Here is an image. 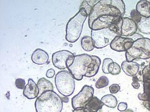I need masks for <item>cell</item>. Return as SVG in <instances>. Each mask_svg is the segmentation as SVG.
<instances>
[{"mask_svg": "<svg viewBox=\"0 0 150 112\" xmlns=\"http://www.w3.org/2000/svg\"><path fill=\"white\" fill-rule=\"evenodd\" d=\"M142 74L143 76L144 77H148L150 78V68L149 65H146V66H145L143 68L142 71Z\"/></svg>", "mask_w": 150, "mask_h": 112, "instance_id": "obj_33", "label": "cell"}, {"mask_svg": "<svg viewBox=\"0 0 150 112\" xmlns=\"http://www.w3.org/2000/svg\"><path fill=\"white\" fill-rule=\"evenodd\" d=\"M35 106L36 112H61L63 101L54 91H47L37 98Z\"/></svg>", "mask_w": 150, "mask_h": 112, "instance_id": "obj_2", "label": "cell"}, {"mask_svg": "<svg viewBox=\"0 0 150 112\" xmlns=\"http://www.w3.org/2000/svg\"><path fill=\"white\" fill-rule=\"evenodd\" d=\"M131 37H131V38L133 39L134 40V41H136V40H137V39H139L140 38H143V37H144L142 35H141L138 33H135L133 36H132Z\"/></svg>", "mask_w": 150, "mask_h": 112, "instance_id": "obj_35", "label": "cell"}, {"mask_svg": "<svg viewBox=\"0 0 150 112\" xmlns=\"http://www.w3.org/2000/svg\"><path fill=\"white\" fill-rule=\"evenodd\" d=\"M88 17L85 9H79L76 15L70 19L67 23L66 27V40L70 43H74L79 39L83 31V24Z\"/></svg>", "mask_w": 150, "mask_h": 112, "instance_id": "obj_3", "label": "cell"}, {"mask_svg": "<svg viewBox=\"0 0 150 112\" xmlns=\"http://www.w3.org/2000/svg\"><path fill=\"white\" fill-rule=\"evenodd\" d=\"M104 104L98 97L93 96L86 104L84 105L83 109L86 112H98L101 109Z\"/></svg>", "mask_w": 150, "mask_h": 112, "instance_id": "obj_15", "label": "cell"}, {"mask_svg": "<svg viewBox=\"0 0 150 112\" xmlns=\"http://www.w3.org/2000/svg\"><path fill=\"white\" fill-rule=\"evenodd\" d=\"M123 16L118 8L107 0H101L93 6L88 16V26L91 30L108 28L120 22Z\"/></svg>", "mask_w": 150, "mask_h": 112, "instance_id": "obj_1", "label": "cell"}, {"mask_svg": "<svg viewBox=\"0 0 150 112\" xmlns=\"http://www.w3.org/2000/svg\"><path fill=\"white\" fill-rule=\"evenodd\" d=\"M108 84L109 79L108 78V77L106 76H101L98 78V80L96 81L95 86L96 88L100 89V88L106 87V86L108 85Z\"/></svg>", "mask_w": 150, "mask_h": 112, "instance_id": "obj_24", "label": "cell"}, {"mask_svg": "<svg viewBox=\"0 0 150 112\" xmlns=\"http://www.w3.org/2000/svg\"><path fill=\"white\" fill-rule=\"evenodd\" d=\"M125 56L128 62H133L135 59H149L150 39L143 37L134 41L132 47L126 52Z\"/></svg>", "mask_w": 150, "mask_h": 112, "instance_id": "obj_4", "label": "cell"}, {"mask_svg": "<svg viewBox=\"0 0 150 112\" xmlns=\"http://www.w3.org/2000/svg\"><path fill=\"white\" fill-rule=\"evenodd\" d=\"M133 82H132V86L135 89H138L140 87V84H139V80L138 78V77L134 76L133 77Z\"/></svg>", "mask_w": 150, "mask_h": 112, "instance_id": "obj_31", "label": "cell"}, {"mask_svg": "<svg viewBox=\"0 0 150 112\" xmlns=\"http://www.w3.org/2000/svg\"><path fill=\"white\" fill-rule=\"evenodd\" d=\"M81 46L83 49L87 52H90L95 48L92 37L90 36H84L83 37L81 40Z\"/></svg>", "mask_w": 150, "mask_h": 112, "instance_id": "obj_21", "label": "cell"}, {"mask_svg": "<svg viewBox=\"0 0 150 112\" xmlns=\"http://www.w3.org/2000/svg\"><path fill=\"white\" fill-rule=\"evenodd\" d=\"M121 70V67H120V65L118 63L113 62L111 64L108 69V71L110 74L116 76V75H118L119 74H120Z\"/></svg>", "mask_w": 150, "mask_h": 112, "instance_id": "obj_25", "label": "cell"}, {"mask_svg": "<svg viewBox=\"0 0 150 112\" xmlns=\"http://www.w3.org/2000/svg\"><path fill=\"white\" fill-rule=\"evenodd\" d=\"M101 101L103 102L104 105L109 107V108H114L118 105V100L116 98L111 94L106 95L102 97Z\"/></svg>", "mask_w": 150, "mask_h": 112, "instance_id": "obj_22", "label": "cell"}, {"mask_svg": "<svg viewBox=\"0 0 150 112\" xmlns=\"http://www.w3.org/2000/svg\"><path fill=\"white\" fill-rule=\"evenodd\" d=\"M138 30V26L130 18L123 17V23L121 26V36L130 37L137 33Z\"/></svg>", "mask_w": 150, "mask_h": 112, "instance_id": "obj_11", "label": "cell"}, {"mask_svg": "<svg viewBox=\"0 0 150 112\" xmlns=\"http://www.w3.org/2000/svg\"><path fill=\"white\" fill-rule=\"evenodd\" d=\"M92 56V62L88 66V71L86 74H85L86 77H93L97 74L99 71L100 66L101 65V59L99 57L96 55H91Z\"/></svg>", "mask_w": 150, "mask_h": 112, "instance_id": "obj_17", "label": "cell"}, {"mask_svg": "<svg viewBox=\"0 0 150 112\" xmlns=\"http://www.w3.org/2000/svg\"><path fill=\"white\" fill-rule=\"evenodd\" d=\"M125 112H134V111H132L131 110H126Z\"/></svg>", "mask_w": 150, "mask_h": 112, "instance_id": "obj_37", "label": "cell"}, {"mask_svg": "<svg viewBox=\"0 0 150 112\" xmlns=\"http://www.w3.org/2000/svg\"><path fill=\"white\" fill-rule=\"evenodd\" d=\"M80 8H83L85 9L87 14H88V15L89 16V15H90V14L92 10L93 7L89 4V3H88L87 1H83L80 5V7H79V9Z\"/></svg>", "mask_w": 150, "mask_h": 112, "instance_id": "obj_29", "label": "cell"}, {"mask_svg": "<svg viewBox=\"0 0 150 112\" xmlns=\"http://www.w3.org/2000/svg\"><path fill=\"white\" fill-rule=\"evenodd\" d=\"M130 16H131L130 18L134 22L137 23V24L140 22L141 20H142V16L139 15V13L136 10V9H133V10L131 11Z\"/></svg>", "mask_w": 150, "mask_h": 112, "instance_id": "obj_27", "label": "cell"}, {"mask_svg": "<svg viewBox=\"0 0 150 112\" xmlns=\"http://www.w3.org/2000/svg\"><path fill=\"white\" fill-rule=\"evenodd\" d=\"M148 65H149V68H150V62H149V64Z\"/></svg>", "mask_w": 150, "mask_h": 112, "instance_id": "obj_38", "label": "cell"}, {"mask_svg": "<svg viewBox=\"0 0 150 112\" xmlns=\"http://www.w3.org/2000/svg\"><path fill=\"white\" fill-rule=\"evenodd\" d=\"M39 95L40 90L37 84L32 78H29L28 84L23 90V95L28 99H34L38 97Z\"/></svg>", "mask_w": 150, "mask_h": 112, "instance_id": "obj_13", "label": "cell"}, {"mask_svg": "<svg viewBox=\"0 0 150 112\" xmlns=\"http://www.w3.org/2000/svg\"><path fill=\"white\" fill-rule=\"evenodd\" d=\"M74 57V54L68 50H59L53 54L52 62L55 67L64 70L68 69L73 64Z\"/></svg>", "mask_w": 150, "mask_h": 112, "instance_id": "obj_8", "label": "cell"}, {"mask_svg": "<svg viewBox=\"0 0 150 112\" xmlns=\"http://www.w3.org/2000/svg\"><path fill=\"white\" fill-rule=\"evenodd\" d=\"M37 85L40 90V95L47 91H53L52 83L44 77L39 79L37 82Z\"/></svg>", "mask_w": 150, "mask_h": 112, "instance_id": "obj_19", "label": "cell"}, {"mask_svg": "<svg viewBox=\"0 0 150 112\" xmlns=\"http://www.w3.org/2000/svg\"><path fill=\"white\" fill-rule=\"evenodd\" d=\"M128 105L125 102H121L118 104V110L120 111H125L127 110Z\"/></svg>", "mask_w": 150, "mask_h": 112, "instance_id": "obj_32", "label": "cell"}, {"mask_svg": "<svg viewBox=\"0 0 150 112\" xmlns=\"http://www.w3.org/2000/svg\"><path fill=\"white\" fill-rule=\"evenodd\" d=\"M137 26L138 29L141 32L146 34H150V18L142 17Z\"/></svg>", "mask_w": 150, "mask_h": 112, "instance_id": "obj_20", "label": "cell"}, {"mask_svg": "<svg viewBox=\"0 0 150 112\" xmlns=\"http://www.w3.org/2000/svg\"><path fill=\"white\" fill-rule=\"evenodd\" d=\"M55 85L58 91L64 97L71 95L75 90V82L71 74L67 71H62L55 76Z\"/></svg>", "mask_w": 150, "mask_h": 112, "instance_id": "obj_5", "label": "cell"}, {"mask_svg": "<svg viewBox=\"0 0 150 112\" xmlns=\"http://www.w3.org/2000/svg\"><path fill=\"white\" fill-rule=\"evenodd\" d=\"M117 36L118 35L111 27L99 30H91V37L96 49H103L110 45Z\"/></svg>", "mask_w": 150, "mask_h": 112, "instance_id": "obj_7", "label": "cell"}, {"mask_svg": "<svg viewBox=\"0 0 150 112\" xmlns=\"http://www.w3.org/2000/svg\"><path fill=\"white\" fill-rule=\"evenodd\" d=\"M134 43V40L131 37H125L117 36L110 44V48L117 52H126Z\"/></svg>", "mask_w": 150, "mask_h": 112, "instance_id": "obj_10", "label": "cell"}, {"mask_svg": "<svg viewBox=\"0 0 150 112\" xmlns=\"http://www.w3.org/2000/svg\"><path fill=\"white\" fill-rule=\"evenodd\" d=\"M94 96V88L90 85H85L78 94L71 99V105L73 110L83 108L84 105Z\"/></svg>", "mask_w": 150, "mask_h": 112, "instance_id": "obj_9", "label": "cell"}, {"mask_svg": "<svg viewBox=\"0 0 150 112\" xmlns=\"http://www.w3.org/2000/svg\"><path fill=\"white\" fill-rule=\"evenodd\" d=\"M15 85L16 87L18 88V89H23L26 87V82L25 80L23 78H16L15 80Z\"/></svg>", "mask_w": 150, "mask_h": 112, "instance_id": "obj_28", "label": "cell"}, {"mask_svg": "<svg viewBox=\"0 0 150 112\" xmlns=\"http://www.w3.org/2000/svg\"><path fill=\"white\" fill-rule=\"evenodd\" d=\"M92 62V56L83 54L75 55L73 64L68 68L73 78L76 80H81L87 72L88 66Z\"/></svg>", "mask_w": 150, "mask_h": 112, "instance_id": "obj_6", "label": "cell"}, {"mask_svg": "<svg viewBox=\"0 0 150 112\" xmlns=\"http://www.w3.org/2000/svg\"><path fill=\"white\" fill-rule=\"evenodd\" d=\"M49 55L41 49H36L31 55L32 62L37 65H44L48 62Z\"/></svg>", "mask_w": 150, "mask_h": 112, "instance_id": "obj_14", "label": "cell"}, {"mask_svg": "<svg viewBox=\"0 0 150 112\" xmlns=\"http://www.w3.org/2000/svg\"><path fill=\"white\" fill-rule=\"evenodd\" d=\"M72 112H86L84 111V110L83 108H81V109H76V110H73Z\"/></svg>", "mask_w": 150, "mask_h": 112, "instance_id": "obj_36", "label": "cell"}, {"mask_svg": "<svg viewBox=\"0 0 150 112\" xmlns=\"http://www.w3.org/2000/svg\"><path fill=\"white\" fill-rule=\"evenodd\" d=\"M135 9L142 17L150 18V3L148 0H140L137 4Z\"/></svg>", "mask_w": 150, "mask_h": 112, "instance_id": "obj_18", "label": "cell"}, {"mask_svg": "<svg viewBox=\"0 0 150 112\" xmlns=\"http://www.w3.org/2000/svg\"><path fill=\"white\" fill-rule=\"evenodd\" d=\"M143 93L138 95V99L143 101L145 108L150 111V78L143 76Z\"/></svg>", "mask_w": 150, "mask_h": 112, "instance_id": "obj_12", "label": "cell"}, {"mask_svg": "<svg viewBox=\"0 0 150 112\" xmlns=\"http://www.w3.org/2000/svg\"><path fill=\"white\" fill-rule=\"evenodd\" d=\"M112 62H113V60L110 58H106L104 59L103 62V66H102V70H103V73L110 74L108 69L111 64Z\"/></svg>", "mask_w": 150, "mask_h": 112, "instance_id": "obj_26", "label": "cell"}, {"mask_svg": "<svg viewBox=\"0 0 150 112\" xmlns=\"http://www.w3.org/2000/svg\"><path fill=\"white\" fill-rule=\"evenodd\" d=\"M121 67L127 76L131 77L136 76L139 71V65L138 63L128 62L126 60L122 62Z\"/></svg>", "mask_w": 150, "mask_h": 112, "instance_id": "obj_16", "label": "cell"}, {"mask_svg": "<svg viewBox=\"0 0 150 112\" xmlns=\"http://www.w3.org/2000/svg\"><path fill=\"white\" fill-rule=\"evenodd\" d=\"M149 3H150V1H149Z\"/></svg>", "mask_w": 150, "mask_h": 112, "instance_id": "obj_39", "label": "cell"}, {"mask_svg": "<svg viewBox=\"0 0 150 112\" xmlns=\"http://www.w3.org/2000/svg\"><path fill=\"white\" fill-rule=\"evenodd\" d=\"M109 89L111 93H117L120 90L121 87L118 84H112L111 85H110Z\"/></svg>", "mask_w": 150, "mask_h": 112, "instance_id": "obj_30", "label": "cell"}, {"mask_svg": "<svg viewBox=\"0 0 150 112\" xmlns=\"http://www.w3.org/2000/svg\"><path fill=\"white\" fill-rule=\"evenodd\" d=\"M107 1L110 5L118 8L121 11L122 15L124 16L126 11V8L125 4L123 0H107Z\"/></svg>", "mask_w": 150, "mask_h": 112, "instance_id": "obj_23", "label": "cell"}, {"mask_svg": "<svg viewBox=\"0 0 150 112\" xmlns=\"http://www.w3.org/2000/svg\"><path fill=\"white\" fill-rule=\"evenodd\" d=\"M54 75H55L54 70L53 69H50L47 71L46 74V77L51 78H53L54 76Z\"/></svg>", "mask_w": 150, "mask_h": 112, "instance_id": "obj_34", "label": "cell"}]
</instances>
